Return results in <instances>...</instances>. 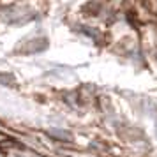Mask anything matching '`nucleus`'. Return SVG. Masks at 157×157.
Here are the masks:
<instances>
[]
</instances>
